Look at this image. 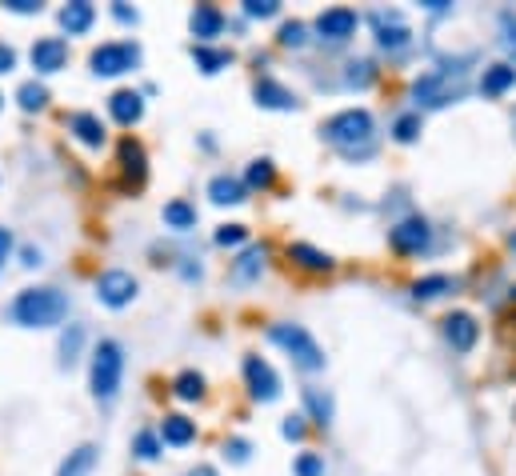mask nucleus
<instances>
[{"label":"nucleus","instance_id":"1","mask_svg":"<svg viewBox=\"0 0 516 476\" xmlns=\"http://www.w3.org/2000/svg\"><path fill=\"white\" fill-rule=\"evenodd\" d=\"M324 140H329L332 148H340L345 156L361 161V156H369L372 145H377V124H372V116L364 113V108H345V113H337L324 124Z\"/></svg>","mask_w":516,"mask_h":476},{"label":"nucleus","instance_id":"2","mask_svg":"<svg viewBox=\"0 0 516 476\" xmlns=\"http://www.w3.org/2000/svg\"><path fill=\"white\" fill-rule=\"evenodd\" d=\"M65 313H68V300L57 289H25L9 308V316L17 324H25V329H52V324L65 321Z\"/></svg>","mask_w":516,"mask_h":476},{"label":"nucleus","instance_id":"3","mask_svg":"<svg viewBox=\"0 0 516 476\" xmlns=\"http://www.w3.org/2000/svg\"><path fill=\"white\" fill-rule=\"evenodd\" d=\"M121 372H124L121 345L100 340L97 353H92V393H97V401H113L116 388H121Z\"/></svg>","mask_w":516,"mask_h":476},{"label":"nucleus","instance_id":"4","mask_svg":"<svg viewBox=\"0 0 516 476\" xmlns=\"http://www.w3.org/2000/svg\"><path fill=\"white\" fill-rule=\"evenodd\" d=\"M268 337L276 340V345L284 348V353L292 356V361L300 364V369H308V372H316V369H324V353H321V345H316L313 337H308L300 324H273L268 329Z\"/></svg>","mask_w":516,"mask_h":476},{"label":"nucleus","instance_id":"5","mask_svg":"<svg viewBox=\"0 0 516 476\" xmlns=\"http://www.w3.org/2000/svg\"><path fill=\"white\" fill-rule=\"evenodd\" d=\"M460 92H464V84L452 73H425L412 84V100H417L420 108H444V105H452V100H460Z\"/></svg>","mask_w":516,"mask_h":476},{"label":"nucleus","instance_id":"6","mask_svg":"<svg viewBox=\"0 0 516 476\" xmlns=\"http://www.w3.org/2000/svg\"><path fill=\"white\" fill-rule=\"evenodd\" d=\"M137 60H140L137 44H100V49L92 52V73L97 76H121V73H129Z\"/></svg>","mask_w":516,"mask_h":476},{"label":"nucleus","instance_id":"7","mask_svg":"<svg viewBox=\"0 0 516 476\" xmlns=\"http://www.w3.org/2000/svg\"><path fill=\"white\" fill-rule=\"evenodd\" d=\"M428 220H420V217H409V220H401V225L388 233V244H393V252H401V257H417V252H425L428 249Z\"/></svg>","mask_w":516,"mask_h":476},{"label":"nucleus","instance_id":"8","mask_svg":"<svg viewBox=\"0 0 516 476\" xmlns=\"http://www.w3.org/2000/svg\"><path fill=\"white\" fill-rule=\"evenodd\" d=\"M97 297H100V305H108V308H124L132 297H137V281H132L129 273H121V268L100 273L97 276Z\"/></svg>","mask_w":516,"mask_h":476},{"label":"nucleus","instance_id":"9","mask_svg":"<svg viewBox=\"0 0 516 476\" xmlns=\"http://www.w3.org/2000/svg\"><path fill=\"white\" fill-rule=\"evenodd\" d=\"M372 28H377V44L388 49V52L409 49V41H412V33H409V25H404L401 12H372Z\"/></svg>","mask_w":516,"mask_h":476},{"label":"nucleus","instance_id":"10","mask_svg":"<svg viewBox=\"0 0 516 476\" xmlns=\"http://www.w3.org/2000/svg\"><path fill=\"white\" fill-rule=\"evenodd\" d=\"M244 377H249V388L257 401H276V396H281V377H276L260 356H249V361H244Z\"/></svg>","mask_w":516,"mask_h":476},{"label":"nucleus","instance_id":"11","mask_svg":"<svg viewBox=\"0 0 516 476\" xmlns=\"http://www.w3.org/2000/svg\"><path fill=\"white\" fill-rule=\"evenodd\" d=\"M316 33H321L324 41H332V44L348 41V36L356 33V12L353 9H329V12H321V17H316Z\"/></svg>","mask_w":516,"mask_h":476},{"label":"nucleus","instance_id":"12","mask_svg":"<svg viewBox=\"0 0 516 476\" xmlns=\"http://www.w3.org/2000/svg\"><path fill=\"white\" fill-rule=\"evenodd\" d=\"M476 337H480V329H476V321L468 313H449V316H444V340H449L456 353H468V348L476 345Z\"/></svg>","mask_w":516,"mask_h":476},{"label":"nucleus","instance_id":"13","mask_svg":"<svg viewBox=\"0 0 516 476\" xmlns=\"http://www.w3.org/2000/svg\"><path fill=\"white\" fill-rule=\"evenodd\" d=\"M65 60H68V44L57 41V36L33 44V68H36V73H60Z\"/></svg>","mask_w":516,"mask_h":476},{"label":"nucleus","instance_id":"14","mask_svg":"<svg viewBox=\"0 0 516 476\" xmlns=\"http://www.w3.org/2000/svg\"><path fill=\"white\" fill-rule=\"evenodd\" d=\"M252 97H257L260 108H276V113H289V108H297V97H292L284 84H276L273 76H260L257 89H252Z\"/></svg>","mask_w":516,"mask_h":476},{"label":"nucleus","instance_id":"15","mask_svg":"<svg viewBox=\"0 0 516 476\" xmlns=\"http://www.w3.org/2000/svg\"><path fill=\"white\" fill-rule=\"evenodd\" d=\"M121 169H124V180H129L132 188H140V185H145V177H148L145 148H140L132 137H124V140H121Z\"/></svg>","mask_w":516,"mask_h":476},{"label":"nucleus","instance_id":"16","mask_svg":"<svg viewBox=\"0 0 516 476\" xmlns=\"http://www.w3.org/2000/svg\"><path fill=\"white\" fill-rule=\"evenodd\" d=\"M188 25H193V36H201V44H204V41H212V36H220V28H225V12H220L217 4H196Z\"/></svg>","mask_w":516,"mask_h":476},{"label":"nucleus","instance_id":"17","mask_svg":"<svg viewBox=\"0 0 516 476\" xmlns=\"http://www.w3.org/2000/svg\"><path fill=\"white\" fill-rule=\"evenodd\" d=\"M92 20H97V9H92L89 0H73V4L60 9V25H65V33H73V36L89 33Z\"/></svg>","mask_w":516,"mask_h":476},{"label":"nucleus","instance_id":"18","mask_svg":"<svg viewBox=\"0 0 516 476\" xmlns=\"http://www.w3.org/2000/svg\"><path fill=\"white\" fill-rule=\"evenodd\" d=\"M108 113H113L121 124H137L140 116H145V100H140V92L121 89V92H113V100H108Z\"/></svg>","mask_w":516,"mask_h":476},{"label":"nucleus","instance_id":"19","mask_svg":"<svg viewBox=\"0 0 516 476\" xmlns=\"http://www.w3.org/2000/svg\"><path fill=\"white\" fill-rule=\"evenodd\" d=\"M512 84H516V68L512 65H488V68H484V76H480L484 97H504Z\"/></svg>","mask_w":516,"mask_h":476},{"label":"nucleus","instance_id":"20","mask_svg":"<svg viewBox=\"0 0 516 476\" xmlns=\"http://www.w3.org/2000/svg\"><path fill=\"white\" fill-rule=\"evenodd\" d=\"M289 260L292 265H300V268H308V273H329L332 268V257L329 252H321V249H313V244H289Z\"/></svg>","mask_w":516,"mask_h":476},{"label":"nucleus","instance_id":"21","mask_svg":"<svg viewBox=\"0 0 516 476\" xmlns=\"http://www.w3.org/2000/svg\"><path fill=\"white\" fill-rule=\"evenodd\" d=\"M68 129H73L76 140H81V145H89V148H100V145H105V124H100L92 113H73Z\"/></svg>","mask_w":516,"mask_h":476},{"label":"nucleus","instance_id":"22","mask_svg":"<svg viewBox=\"0 0 516 476\" xmlns=\"http://www.w3.org/2000/svg\"><path fill=\"white\" fill-rule=\"evenodd\" d=\"M92 464H97V448H92V444H81L76 452H68V460L60 464L57 476H89Z\"/></svg>","mask_w":516,"mask_h":476},{"label":"nucleus","instance_id":"23","mask_svg":"<svg viewBox=\"0 0 516 476\" xmlns=\"http://www.w3.org/2000/svg\"><path fill=\"white\" fill-rule=\"evenodd\" d=\"M265 257H268V252H265V244H252V249L244 252V257L236 260V268H233V273H236V281H257V276L265 273Z\"/></svg>","mask_w":516,"mask_h":476},{"label":"nucleus","instance_id":"24","mask_svg":"<svg viewBox=\"0 0 516 476\" xmlns=\"http://www.w3.org/2000/svg\"><path fill=\"white\" fill-rule=\"evenodd\" d=\"M209 196H212L217 204H241V201H244V185H241L236 177H212Z\"/></svg>","mask_w":516,"mask_h":476},{"label":"nucleus","instance_id":"25","mask_svg":"<svg viewBox=\"0 0 516 476\" xmlns=\"http://www.w3.org/2000/svg\"><path fill=\"white\" fill-rule=\"evenodd\" d=\"M193 60H196V68H201V73L212 76V73H220V68L233 65V52H220V49H209V44H196Z\"/></svg>","mask_w":516,"mask_h":476},{"label":"nucleus","instance_id":"26","mask_svg":"<svg viewBox=\"0 0 516 476\" xmlns=\"http://www.w3.org/2000/svg\"><path fill=\"white\" fill-rule=\"evenodd\" d=\"M161 436H164V444H188L196 436V424L188 416H164Z\"/></svg>","mask_w":516,"mask_h":476},{"label":"nucleus","instance_id":"27","mask_svg":"<svg viewBox=\"0 0 516 476\" xmlns=\"http://www.w3.org/2000/svg\"><path fill=\"white\" fill-rule=\"evenodd\" d=\"M164 225L177 228V233H185V228L196 225V209H193V204H185V201H169V204H164Z\"/></svg>","mask_w":516,"mask_h":476},{"label":"nucleus","instance_id":"28","mask_svg":"<svg viewBox=\"0 0 516 476\" xmlns=\"http://www.w3.org/2000/svg\"><path fill=\"white\" fill-rule=\"evenodd\" d=\"M444 292H452L449 276H420V281L412 284V297L417 300H436V297H444Z\"/></svg>","mask_w":516,"mask_h":476},{"label":"nucleus","instance_id":"29","mask_svg":"<svg viewBox=\"0 0 516 476\" xmlns=\"http://www.w3.org/2000/svg\"><path fill=\"white\" fill-rule=\"evenodd\" d=\"M305 404H308V412L316 416V424H329V420H332L329 393H321V388H305Z\"/></svg>","mask_w":516,"mask_h":476},{"label":"nucleus","instance_id":"30","mask_svg":"<svg viewBox=\"0 0 516 476\" xmlns=\"http://www.w3.org/2000/svg\"><path fill=\"white\" fill-rule=\"evenodd\" d=\"M17 100H20V108H25V113H36V108H44V100H49V92H44V84L28 81V84H20Z\"/></svg>","mask_w":516,"mask_h":476},{"label":"nucleus","instance_id":"31","mask_svg":"<svg viewBox=\"0 0 516 476\" xmlns=\"http://www.w3.org/2000/svg\"><path fill=\"white\" fill-rule=\"evenodd\" d=\"M393 137L401 140V145H412V140L420 137V116H417V113H404V116H396V124H393Z\"/></svg>","mask_w":516,"mask_h":476},{"label":"nucleus","instance_id":"32","mask_svg":"<svg viewBox=\"0 0 516 476\" xmlns=\"http://www.w3.org/2000/svg\"><path fill=\"white\" fill-rule=\"evenodd\" d=\"M177 396H180V401H201L204 380L196 377V372H180V377H177Z\"/></svg>","mask_w":516,"mask_h":476},{"label":"nucleus","instance_id":"33","mask_svg":"<svg viewBox=\"0 0 516 476\" xmlns=\"http://www.w3.org/2000/svg\"><path fill=\"white\" fill-rule=\"evenodd\" d=\"M273 180H276L273 161H252V164H249V185H252V188H268Z\"/></svg>","mask_w":516,"mask_h":476},{"label":"nucleus","instance_id":"34","mask_svg":"<svg viewBox=\"0 0 516 476\" xmlns=\"http://www.w3.org/2000/svg\"><path fill=\"white\" fill-rule=\"evenodd\" d=\"M81 340H84V332L76 329V324L65 332V337H60V353H65V364L76 361V353H81Z\"/></svg>","mask_w":516,"mask_h":476},{"label":"nucleus","instance_id":"35","mask_svg":"<svg viewBox=\"0 0 516 476\" xmlns=\"http://www.w3.org/2000/svg\"><path fill=\"white\" fill-rule=\"evenodd\" d=\"M297 476H324V460L316 452H300L297 456Z\"/></svg>","mask_w":516,"mask_h":476},{"label":"nucleus","instance_id":"36","mask_svg":"<svg viewBox=\"0 0 516 476\" xmlns=\"http://www.w3.org/2000/svg\"><path fill=\"white\" fill-rule=\"evenodd\" d=\"M137 456L140 460H156V456H161V440H156L153 432H140L137 436Z\"/></svg>","mask_w":516,"mask_h":476},{"label":"nucleus","instance_id":"37","mask_svg":"<svg viewBox=\"0 0 516 476\" xmlns=\"http://www.w3.org/2000/svg\"><path fill=\"white\" fill-rule=\"evenodd\" d=\"M281 44H289V49H300V44H305V25H300V20H289V25L281 28Z\"/></svg>","mask_w":516,"mask_h":476},{"label":"nucleus","instance_id":"38","mask_svg":"<svg viewBox=\"0 0 516 476\" xmlns=\"http://www.w3.org/2000/svg\"><path fill=\"white\" fill-rule=\"evenodd\" d=\"M276 9H281V4H276V0H244V12H249V17H276Z\"/></svg>","mask_w":516,"mask_h":476},{"label":"nucleus","instance_id":"39","mask_svg":"<svg viewBox=\"0 0 516 476\" xmlns=\"http://www.w3.org/2000/svg\"><path fill=\"white\" fill-rule=\"evenodd\" d=\"M353 68V73H348V84H353V89H364V84H372V65L369 60H361V65H348Z\"/></svg>","mask_w":516,"mask_h":476},{"label":"nucleus","instance_id":"40","mask_svg":"<svg viewBox=\"0 0 516 476\" xmlns=\"http://www.w3.org/2000/svg\"><path fill=\"white\" fill-rule=\"evenodd\" d=\"M244 236H249V228H244V225H225V228H217V244H241Z\"/></svg>","mask_w":516,"mask_h":476},{"label":"nucleus","instance_id":"41","mask_svg":"<svg viewBox=\"0 0 516 476\" xmlns=\"http://www.w3.org/2000/svg\"><path fill=\"white\" fill-rule=\"evenodd\" d=\"M500 28H504V49L516 52V17H512V12H504V17H500Z\"/></svg>","mask_w":516,"mask_h":476},{"label":"nucleus","instance_id":"42","mask_svg":"<svg viewBox=\"0 0 516 476\" xmlns=\"http://www.w3.org/2000/svg\"><path fill=\"white\" fill-rule=\"evenodd\" d=\"M281 432L289 436V440H305V420H300V416H289V420H284Z\"/></svg>","mask_w":516,"mask_h":476},{"label":"nucleus","instance_id":"43","mask_svg":"<svg viewBox=\"0 0 516 476\" xmlns=\"http://www.w3.org/2000/svg\"><path fill=\"white\" fill-rule=\"evenodd\" d=\"M225 452L236 460V464H244V460H249V444H244V440H228V444H225Z\"/></svg>","mask_w":516,"mask_h":476},{"label":"nucleus","instance_id":"44","mask_svg":"<svg viewBox=\"0 0 516 476\" xmlns=\"http://www.w3.org/2000/svg\"><path fill=\"white\" fill-rule=\"evenodd\" d=\"M12 68H17V52L9 44H0V73H12Z\"/></svg>","mask_w":516,"mask_h":476},{"label":"nucleus","instance_id":"45","mask_svg":"<svg viewBox=\"0 0 516 476\" xmlns=\"http://www.w3.org/2000/svg\"><path fill=\"white\" fill-rule=\"evenodd\" d=\"M4 4H9L12 12H41V4H36V0H4Z\"/></svg>","mask_w":516,"mask_h":476},{"label":"nucleus","instance_id":"46","mask_svg":"<svg viewBox=\"0 0 516 476\" xmlns=\"http://www.w3.org/2000/svg\"><path fill=\"white\" fill-rule=\"evenodd\" d=\"M9 249H12V233H9V228H0V265H4Z\"/></svg>","mask_w":516,"mask_h":476},{"label":"nucleus","instance_id":"47","mask_svg":"<svg viewBox=\"0 0 516 476\" xmlns=\"http://www.w3.org/2000/svg\"><path fill=\"white\" fill-rule=\"evenodd\" d=\"M25 265H28V268L41 265V252H36V249H25Z\"/></svg>","mask_w":516,"mask_h":476},{"label":"nucleus","instance_id":"48","mask_svg":"<svg viewBox=\"0 0 516 476\" xmlns=\"http://www.w3.org/2000/svg\"><path fill=\"white\" fill-rule=\"evenodd\" d=\"M116 17H121V20H137V12H132V9H124V4H116Z\"/></svg>","mask_w":516,"mask_h":476},{"label":"nucleus","instance_id":"49","mask_svg":"<svg viewBox=\"0 0 516 476\" xmlns=\"http://www.w3.org/2000/svg\"><path fill=\"white\" fill-rule=\"evenodd\" d=\"M188 476H217V472H212V468H193Z\"/></svg>","mask_w":516,"mask_h":476},{"label":"nucleus","instance_id":"50","mask_svg":"<svg viewBox=\"0 0 516 476\" xmlns=\"http://www.w3.org/2000/svg\"><path fill=\"white\" fill-rule=\"evenodd\" d=\"M512 249H516V236H512Z\"/></svg>","mask_w":516,"mask_h":476},{"label":"nucleus","instance_id":"51","mask_svg":"<svg viewBox=\"0 0 516 476\" xmlns=\"http://www.w3.org/2000/svg\"><path fill=\"white\" fill-rule=\"evenodd\" d=\"M512 297H516V292H512Z\"/></svg>","mask_w":516,"mask_h":476}]
</instances>
